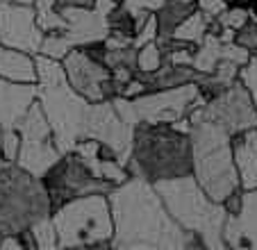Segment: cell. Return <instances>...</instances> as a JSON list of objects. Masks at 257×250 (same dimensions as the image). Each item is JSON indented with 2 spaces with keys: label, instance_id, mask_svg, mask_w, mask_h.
I'll return each mask as SVG.
<instances>
[{
  "label": "cell",
  "instance_id": "6da1fadb",
  "mask_svg": "<svg viewBox=\"0 0 257 250\" xmlns=\"http://www.w3.org/2000/svg\"><path fill=\"white\" fill-rule=\"evenodd\" d=\"M112 207V248L116 250H187L205 248L196 234L182 230L164 207L155 184L130 175L107 193Z\"/></svg>",
  "mask_w": 257,
  "mask_h": 250
},
{
  "label": "cell",
  "instance_id": "7a4b0ae2",
  "mask_svg": "<svg viewBox=\"0 0 257 250\" xmlns=\"http://www.w3.org/2000/svg\"><path fill=\"white\" fill-rule=\"evenodd\" d=\"M34 66H37V100L50 123L55 146L64 155L75 148L80 139H84L91 102L68 84L62 62L37 53Z\"/></svg>",
  "mask_w": 257,
  "mask_h": 250
},
{
  "label": "cell",
  "instance_id": "3957f363",
  "mask_svg": "<svg viewBox=\"0 0 257 250\" xmlns=\"http://www.w3.org/2000/svg\"><path fill=\"white\" fill-rule=\"evenodd\" d=\"M125 169L148 182L191 173V137L171 123H137Z\"/></svg>",
  "mask_w": 257,
  "mask_h": 250
},
{
  "label": "cell",
  "instance_id": "277c9868",
  "mask_svg": "<svg viewBox=\"0 0 257 250\" xmlns=\"http://www.w3.org/2000/svg\"><path fill=\"white\" fill-rule=\"evenodd\" d=\"M153 184L173 221L182 230L196 234L205 248H225L223 225L228 212L223 202L212 200L205 193V189L196 182L194 175H180V178L160 180Z\"/></svg>",
  "mask_w": 257,
  "mask_h": 250
},
{
  "label": "cell",
  "instance_id": "5b68a950",
  "mask_svg": "<svg viewBox=\"0 0 257 250\" xmlns=\"http://www.w3.org/2000/svg\"><path fill=\"white\" fill-rule=\"evenodd\" d=\"M191 175L212 200L223 202L239 184L232 157V137L214 120L189 116Z\"/></svg>",
  "mask_w": 257,
  "mask_h": 250
},
{
  "label": "cell",
  "instance_id": "8992f818",
  "mask_svg": "<svg viewBox=\"0 0 257 250\" xmlns=\"http://www.w3.org/2000/svg\"><path fill=\"white\" fill-rule=\"evenodd\" d=\"M57 248H112V207L107 193H87L64 202L50 214Z\"/></svg>",
  "mask_w": 257,
  "mask_h": 250
},
{
  "label": "cell",
  "instance_id": "52a82bcc",
  "mask_svg": "<svg viewBox=\"0 0 257 250\" xmlns=\"http://www.w3.org/2000/svg\"><path fill=\"white\" fill-rule=\"evenodd\" d=\"M53 214L41 178L23 171L16 162L0 169V234H19Z\"/></svg>",
  "mask_w": 257,
  "mask_h": 250
},
{
  "label": "cell",
  "instance_id": "ba28073f",
  "mask_svg": "<svg viewBox=\"0 0 257 250\" xmlns=\"http://www.w3.org/2000/svg\"><path fill=\"white\" fill-rule=\"evenodd\" d=\"M44 189L48 193V200L53 212L64 202L73 200L78 196H87V193H109L114 184L105 182V180L96 178L93 171L87 166L82 157L75 150L64 153L57 162L41 175Z\"/></svg>",
  "mask_w": 257,
  "mask_h": 250
},
{
  "label": "cell",
  "instance_id": "9c48e42d",
  "mask_svg": "<svg viewBox=\"0 0 257 250\" xmlns=\"http://www.w3.org/2000/svg\"><path fill=\"white\" fill-rule=\"evenodd\" d=\"M16 130L21 135V148L16 155V164L23 171L32 173L34 178H41L46 171L62 157L53 139V130L46 118L44 109H41L39 100H34L21 123L16 125Z\"/></svg>",
  "mask_w": 257,
  "mask_h": 250
},
{
  "label": "cell",
  "instance_id": "30bf717a",
  "mask_svg": "<svg viewBox=\"0 0 257 250\" xmlns=\"http://www.w3.org/2000/svg\"><path fill=\"white\" fill-rule=\"evenodd\" d=\"M203 102L205 98L200 96L198 84L187 82L180 87L146 91L132 98V109H135L139 123H173L178 118L189 116Z\"/></svg>",
  "mask_w": 257,
  "mask_h": 250
},
{
  "label": "cell",
  "instance_id": "8fae6325",
  "mask_svg": "<svg viewBox=\"0 0 257 250\" xmlns=\"http://www.w3.org/2000/svg\"><path fill=\"white\" fill-rule=\"evenodd\" d=\"M189 116L214 120V123L221 125L230 137L257 125V107H255V102H252L250 91H248L246 84H243L239 77L228 89H223V91L218 93V96L205 100L203 105L191 111ZM189 116H187V118H189Z\"/></svg>",
  "mask_w": 257,
  "mask_h": 250
},
{
  "label": "cell",
  "instance_id": "7c38bea8",
  "mask_svg": "<svg viewBox=\"0 0 257 250\" xmlns=\"http://www.w3.org/2000/svg\"><path fill=\"white\" fill-rule=\"evenodd\" d=\"M62 68L68 84L89 102L112 100L118 96V87L114 84L112 73L102 62L87 55L80 46L71 48L62 59Z\"/></svg>",
  "mask_w": 257,
  "mask_h": 250
},
{
  "label": "cell",
  "instance_id": "4fadbf2b",
  "mask_svg": "<svg viewBox=\"0 0 257 250\" xmlns=\"http://www.w3.org/2000/svg\"><path fill=\"white\" fill-rule=\"evenodd\" d=\"M41 39L44 32L37 25V14L32 5L0 0V44L37 55Z\"/></svg>",
  "mask_w": 257,
  "mask_h": 250
},
{
  "label": "cell",
  "instance_id": "5bb4252c",
  "mask_svg": "<svg viewBox=\"0 0 257 250\" xmlns=\"http://www.w3.org/2000/svg\"><path fill=\"white\" fill-rule=\"evenodd\" d=\"M132 135L135 128L125 123L121 116L116 114L112 100H100V102H91L87 114V130L84 137L98 139L100 144L112 146L118 155V162L125 166L130 159V150H132Z\"/></svg>",
  "mask_w": 257,
  "mask_h": 250
},
{
  "label": "cell",
  "instance_id": "9a60e30c",
  "mask_svg": "<svg viewBox=\"0 0 257 250\" xmlns=\"http://www.w3.org/2000/svg\"><path fill=\"white\" fill-rule=\"evenodd\" d=\"M59 14L66 21L64 37L73 46H84L91 41H102L109 34L107 16L93 7H59Z\"/></svg>",
  "mask_w": 257,
  "mask_h": 250
},
{
  "label": "cell",
  "instance_id": "2e32d148",
  "mask_svg": "<svg viewBox=\"0 0 257 250\" xmlns=\"http://www.w3.org/2000/svg\"><path fill=\"white\" fill-rule=\"evenodd\" d=\"M37 100V82H10L0 77V128H16Z\"/></svg>",
  "mask_w": 257,
  "mask_h": 250
},
{
  "label": "cell",
  "instance_id": "e0dca14e",
  "mask_svg": "<svg viewBox=\"0 0 257 250\" xmlns=\"http://www.w3.org/2000/svg\"><path fill=\"white\" fill-rule=\"evenodd\" d=\"M232 157L243 191L257 189V125L232 135Z\"/></svg>",
  "mask_w": 257,
  "mask_h": 250
},
{
  "label": "cell",
  "instance_id": "ac0fdd59",
  "mask_svg": "<svg viewBox=\"0 0 257 250\" xmlns=\"http://www.w3.org/2000/svg\"><path fill=\"white\" fill-rule=\"evenodd\" d=\"M137 75L144 80L146 89L148 91H157V89H171V87H180V84H187V82H196L200 73L194 66H187V64H171L162 59L160 68L153 73H139Z\"/></svg>",
  "mask_w": 257,
  "mask_h": 250
},
{
  "label": "cell",
  "instance_id": "d6986e66",
  "mask_svg": "<svg viewBox=\"0 0 257 250\" xmlns=\"http://www.w3.org/2000/svg\"><path fill=\"white\" fill-rule=\"evenodd\" d=\"M0 77L10 82H37L34 55L0 44Z\"/></svg>",
  "mask_w": 257,
  "mask_h": 250
},
{
  "label": "cell",
  "instance_id": "ffe728a7",
  "mask_svg": "<svg viewBox=\"0 0 257 250\" xmlns=\"http://www.w3.org/2000/svg\"><path fill=\"white\" fill-rule=\"evenodd\" d=\"M239 230V248H257V189L243 191L241 209L234 214Z\"/></svg>",
  "mask_w": 257,
  "mask_h": 250
},
{
  "label": "cell",
  "instance_id": "44dd1931",
  "mask_svg": "<svg viewBox=\"0 0 257 250\" xmlns=\"http://www.w3.org/2000/svg\"><path fill=\"white\" fill-rule=\"evenodd\" d=\"M196 10V3H187V0H164L155 10L157 19V39H169L173 37V30L178 28L191 12Z\"/></svg>",
  "mask_w": 257,
  "mask_h": 250
},
{
  "label": "cell",
  "instance_id": "7402d4cb",
  "mask_svg": "<svg viewBox=\"0 0 257 250\" xmlns=\"http://www.w3.org/2000/svg\"><path fill=\"white\" fill-rule=\"evenodd\" d=\"M209 23H212V19H209V16L205 14L203 10H198V7H196V10L191 12V14L187 16V19L173 30V37L198 46L200 41H203V37L207 34Z\"/></svg>",
  "mask_w": 257,
  "mask_h": 250
},
{
  "label": "cell",
  "instance_id": "603a6c76",
  "mask_svg": "<svg viewBox=\"0 0 257 250\" xmlns=\"http://www.w3.org/2000/svg\"><path fill=\"white\" fill-rule=\"evenodd\" d=\"M107 28H109V34H112V37L132 44V39H135V34H137L135 12H130L123 3H118V5L107 14Z\"/></svg>",
  "mask_w": 257,
  "mask_h": 250
},
{
  "label": "cell",
  "instance_id": "cb8c5ba5",
  "mask_svg": "<svg viewBox=\"0 0 257 250\" xmlns=\"http://www.w3.org/2000/svg\"><path fill=\"white\" fill-rule=\"evenodd\" d=\"M34 14H37V25L41 28L44 34L64 32L66 30V21L59 14V7L55 0H32Z\"/></svg>",
  "mask_w": 257,
  "mask_h": 250
},
{
  "label": "cell",
  "instance_id": "d4e9b609",
  "mask_svg": "<svg viewBox=\"0 0 257 250\" xmlns=\"http://www.w3.org/2000/svg\"><path fill=\"white\" fill-rule=\"evenodd\" d=\"M71 48H75V46L64 37V32H53V34H44L41 46H39V55H46V57H50V59L62 62L64 55H66Z\"/></svg>",
  "mask_w": 257,
  "mask_h": 250
},
{
  "label": "cell",
  "instance_id": "484cf974",
  "mask_svg": "<svg viewBox=\"0 0 257 250\" xmlns=\"http://www.w3.org/2000/svg\"><path fill=\"white\" fill-rule=\"evenodd\" d=\"M102 64H105L107 68L127 66V68H132V71H137V48L132 44L123 46V48H105Z\"/></svg>",
  "mask_w": 257,
  "mask_h": 250
},
{
  "label": "cell",
  "instance_id": "4316f807",
  "mask_svg": "<svg viewBox=\"0 0 257 250\" xmlns=\"http://www.w3.org/2000/svg\"><path fill=\"white\" fill-rule=\"evenodd\" d=\"M162 64V50L155 41L139 46L137 48V71L139 73H153L157 71Z\"/></svg>",
  "mask_w": 257,
  "mask_h": 250
},
{
  "label": "cell",
  "instance_id": "83f0119b",
  "mask_svg": "<svg viewBox=\"0 0 257 250\" xmlns=\"http://www.w3.org/2000/svg\"><path fill=\"white\" fill-rule=\"evenodd\" d=\"M30 230H32L34 243H37L39 250H57V232H55V225H53V221H50V216L39 223H34Z\"/></svg>",
  "mask_w": 257,
  "mask_h": 250
},
{
  "label": "cell",
  "instance_id": "f1b7e54d",
  "mask_svg": "<svg viewBox=\"0 0 257 250\" xmlns=\"http://www.w3.org/2000/svg\"><path fill=\"white\" fill-rule=\"evenodd\" d=\"M98 178L114 184V187H118V184H123L130 178V173H127V169L121 162H116V159H100V162H98Z\"/></svg>",
  "mask_w": 257,
  "mask_h": 250
},
{
  "label": "cell",
  "instance_id": "f546056e",
  "mask_svg": "<svg viewBox=\"0 0 257 250\" xmlns=\"http://www.w3.org/2000/svg\"><path fill=\"white\" fill-rule=\"evenodd\" d=\"M234 44L246 48L250 59H257V19H248L246 23L234 32Z\"/></svg>",
  "mask_w": 257,
  "mask_h": 250
},
{
  "label": "cell",
  "instance_id": "4dcf8cb0",
  "mask_svg": "<svg viewBox=\"0 0 257 250\" xmlns=\"http://www.w3.org/2000/svg\"><path fill=\"white\" fill-rule=\"evenodd\" d=\"M250 19V14H248V10H241V7H225L223 12L218 16H214V21H216L218 28L223 30H234L237 32L239 28H241L246 21Z\"/></svg>",
  "mask_w": 257,
  "mask_h": 250
},
{
  "label": "cell",
  "instance_id": "1f68e13d",
  "mask_svg": "<svg viewBox=\"0 0 257 250\" xmlns=\"http://www.w3.org/2000/svg\"><path fill=\"white\" fill-rule=\"evenodd\" d=\"M21 148V135L16 128H7L0 135V153H3V159L5 162H16V155H19Z\"/></svg>",
  "mask_w": 257,
  "mask_h": 250
},
{
  "label": "cell",
  "instance_id": "d6a6232c",
  "mask_svg": "<svg viewBox=\"0 0 257 250\" xmlns=\"http://www.w3.org/2000/svg\"><path fill=\"white\" fill-rule=\"evenodd\" d=\"M239 71H241L239 64L230 62V59H218L214 71H212V75L216 77L218 82H223V84H232V82L239 77Z\"/></svg>",
  "mask_w": 257,
  "mask_h": 250
},
{
  "label": "cell",
  "instance_id": "836d02e7",
  "mask_svg": "<svg viewBox=\"0 0 257 250\" xmlns=\"http://www.w3.org/2000/svg\"><path fill=\"white\" fill-rule=\"evenodd\" d=\"M239 80L246 84V89L252 96V102L257 107V59H248V64H243L241 71H239Z\"/></svg>",
  "mask_w": 257,
  "mask_h": 250
},
{
  "label": "cell",
  "instance_id": "e575fe53",
  "mask_svg": "<svg viewBox=\"0 0 257 250\" xmlns=\"http://www.w3.org/2000/svg\"><path fill=\"white\" fill-rule=\"evenodd\" d=\"M155 39H157V19H155V12H153V14L148 16V21L144 23V28L135 34L132 46H135V48H139V46L148 44V41H155Z\"/></svg>",
  "mask_w": 257,
  "mask_h": 250
},
{
  "label": "cell",
  "instance_id": "d590c367",
  "mask_svg": "<svg viewBox=\"0 0 257 250\" xmlns=\"http://www.w3.org/2000/svg\"><path fill=\"white\" fill-rule=\"evenodd\" d=\"M196 7L203 10L209 19H214V16H218L225 10V0H196Z\"/></svg>",
  "mask_w": 257,
  "mask_h": 250
},
{
  "label": "cell",
  "instance_id": "8d00e7d4",
  "mask_svg": "<svg viewBox=\"0 0 257 250\" xmlns=\"http://www.w3.org/2000/svg\"><path fill=\"white\" fill-rule=\"evenodd\" d=\"M123 5L132 12H139V10H146V12H155L157 7L164 3V0H121Z\"/></svg>",
  "mask_w": 257,
  "mask_h": 250
},
{
  "label": "cell",
  "instance_id": "74e56055",
  "mask_svg": "<svg viewBox=\"0 0 257 250\" xmlns=\"http://www.w3.org/2000/svg\"><path fill=\"white\" fill-rule=\"evenodd\" d=\"M57 7H93V0H55Z\"/></svg>",
  "mask_w": 257,
  "mask_h": 250
},
{
  "label": "cell",
  "instance_id": "f35d334b",
  "mask_svg": "<svg viewBox=\"0 0 257 250\" xmlns=\"http://www.w3.org/2000/svg\"><path fill=\"white\" fill-rule=\"evenodd\" d=\"M3 164H5V159H3V153H0V169H3Z\"/></svg>",
  "mask_w": 257,
  "mask_h": 250
},
{
  "label": "cell",
  "instance_id": "ab89813d",
  "mask_svg": "<svg viewBox=\"0 0 257 250\" xmlns=\"http://www.w3.org/2000/svg\"><path fill=\"white\" fill-rule=\"evenodd\" d=\"M0 135H3V128H0Z\"/></svg>",
  "mask_w": 257,
  "mask_h": 250
},
{
  "label": "cell",
  "instance_id": "60d3db41",
  "mask_svg": "<svg viewBox=\"0 0 257 250\" xmlns=\"http://www.w3.org/2000/svg\"><path fill=\"white\" fill-rule=\"evenodd\" d=\"M187 3H191V0H187ZM194 3H196V0H194Z\"/></svg>",
  "mask_w": 257,
  "mask_h": 250
}]
</instances>
